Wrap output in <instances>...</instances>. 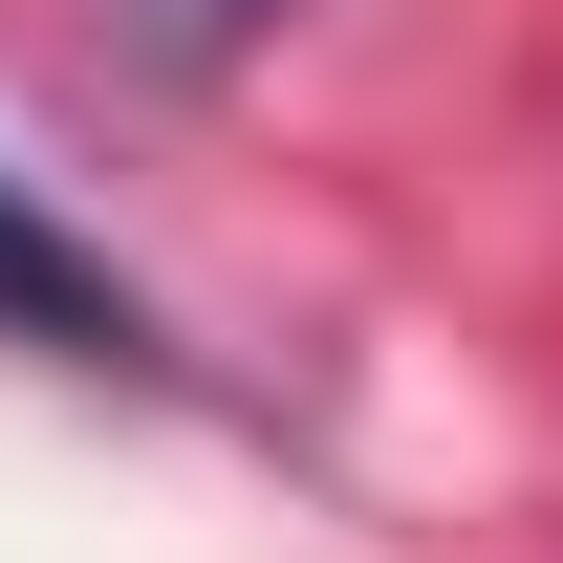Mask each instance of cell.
<instances>
[{
    "label": "cell",
    "mask_w": 563,
    "mask_h": 563,
    "mask_svg": "<svg viewBox=\"0 0 563 563\" xmlns=\"http://www.w3.org/2000/svg\"><path fill=\"white\" fill-rule=\"evenodd\" d=\"M0 347H44V368H152V303L87 261L22 174H0Z\"/></svg>",
    "instance_id": "cell-1"
},
{
    "label": "cell",
    "mask_w": 563,
    "mask_h": 563,
    "mask_svg": "<svg viewBox=\"0 0 563 563\" xmlns=\"http://www.w3.org/2000/svg\"><path fill=\"white\" fill-rule=\"evenodd\" d=\"M239 22H261V0H152V44H174V66H217Z\"/></svg>",
    "instance_id": "cell-2"
}]
</instances>
